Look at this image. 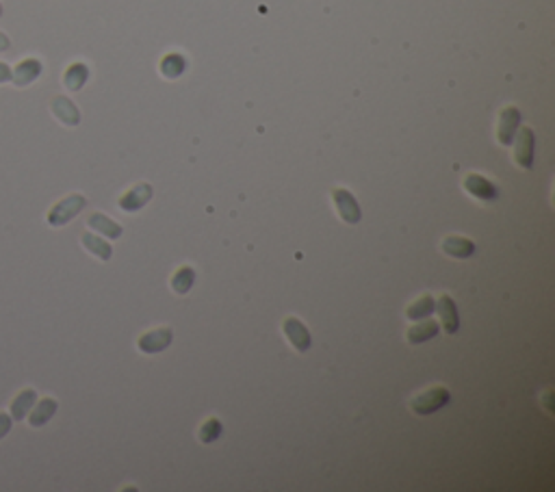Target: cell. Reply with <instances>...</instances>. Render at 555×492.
<instances>
[{
	"instance_id": "2",
	"label": "cell",
	"mask_w": 555,
	"mask_h": 492,
	"mask_svg": "<svg viewBox=\"0 0 555 492\" xmlns=\"http://www.w3.org/2000/svg\"><path fill=\"white\" fill-rule=\"evenodd\" d=\"M451 395L445 386H434V389H428L425 393H421L416 399H412V412L421 414V416H428V414H434L438 412L440 408H445L449 404Z\"/></svg>"
},
{
	"instance_id": "10",
	"label": "cell",
	"mask_w": 555,
	"mask_h": 492,
	"mask_svg": "<svg viewBox=\"0 0 555 492\" xmlns=\"http://www.w3.org/2000/svg\"><path fill=\"white\" fill-rule=\"evenodd\" d=\"M282 330H285L289 343H291L297 351H308V349H310V345H312L310 332H308V328H306L297 317H287L285 324H282Z\"/></svg>"
},
{
	"instance_id": "11",
	"label": "cell",
	"mask_w": 555,
	"mask_h": 492,
	"mask_svg": "<svg viewBox=\"0 0 555 492\" xmlns=\"http://www.w3.org/2000/svg\"><path fill=\"white\" fill-rule=\"evenodd\" d=\"M436 312H438L440 326L445 328V332H447V334H456L458 328H460V317H458L456 302L451 299L449 295H442V297L436 302Z\"/></svg>"
},
{
	"instance_id": "23",
	"label": "cell",
	"mask_w": 555,
	"mask_h": 492,
	"mask_svg": "<svg viewBox=\"0 0 555 492\" xmlns=\"http://www.w3.org/2000/svg\"><path fill=\"white\" fill-rule=\"evenodd\" d=\"M222 432H224L222 421H219V418H208L206 423L200 428V440H202L204 445H211V442H215V440L222 436Z\"/></svg>"
},
{
	"instance_id": "3",
	"label": "cell",
	"mask_w": 555,
	"mask_h": 492,
	"mask_svg": "<svg viewBox=\"0 0 555 492\" xmlns=\"http://www.w3.org/2000/svg\"><path fill=\"white\" fill-rule=\"evenodd\" d=\"M516 139V148H514V161L523 169H532L534 165V146H536V137L532 128H520L514 135Z\"/></svg>"
},
{
	"instance_id": "19",
	"label": "cell",
	"mask_w": 555,
	"mask_h": 492,
	"mask_svg": "<svg viewBox=\"0 0 555 492\" xmlns=\"http://www.w3.org/2000/svg\"><path fill=\"white\" fill-rule=\"evenodd\" d=\"M438 330H440V326H438L436 321L425 319V321L416 324V326H410V330L406 332V338H408V343H412V345H421V343L434 338V336L438 334Z\"/></svg>"
},
{
	"instance_id": "26",
	"label": "cell",
	"mask_w": 555,
	"mask_h": 492,
	"mask_svg": "<svg viewBox=\"0 0 555 492\" xmlns=\"http://www.w3.org/2000/svg\"><path fill=\"white\" fill-rule=\"evenodd\" d=\"M11 48V40L7 38V35L0 30V52H5V50H9Z\"/></svg>"
},
{
	"instance_id": "16",
	"label": "cell",
	"mask_w": 555,
	"mask_h": 492,
	"mask_svg": "<svg viewBox=\"0 0 555 492\" xmlns=\"http://www.w3.org/2000/svg\"><path fill=\"white\" fill-rule=\"evenodd\" d=\"M81 243H83V248H85L87 252H91V254H93L96 258H100V261H111V256H113L111 243L104 241V239L98 236V234L85 232V234L81 236Z\"/></svg>"
},
{
	"instance_id": "14",
	"label": "cell",
	"mask_w": 555,
	"mask_h": 492,
	"mask_svg": "<svg viewBox=\"0 0 555 492\" xmlns=\"http://www.w3.org/2000/svg\"><path fill=\"white\" fill-rule=\"evenodd\" d=\"M87 224H89L91 230H96V232L102 234L104 239H120V236L124 234V228H122L118 222H113L111 217L102 215V213H91L89 219H87Z\"/></svg>"
},
{
	"instance_id": "27",
	"label": "cell",
	"mask_w": 555,
	"mask_h": 492,
	"mask_svg": "<svg viewBox=\"0 0 555 492\" xmlns=\"http://www.w3.org/2000/svg\"><path fill=\"white\" fill-rule=\"evenodd\" d=\"M0 16H3V3H0Z\"/></svg>"
},
{
	"instance_id": "7",
	"label": "cell",
	"mask_w": 555,
	"mask_h": 492,
	"mask_svg": "<svg viewBox=\"0 0 555 492\" xmlns=\"http://www.w3.org/2000/svg\"><path fill=\"white\" fill-rule=\"evenodd\" d=\"M50 111L65 126H79L81 124V111L76 109V104L69 98H65V96H55L52 98Z\"/></svg>"
},
{
	"instance_id": "1",
	"label": "cell",
	"mask_w": 555,
	"mask_h": 492,
	"mask_svg": "<svg viewBox=\"0 0 555 492\" xmlns=\"http://www.w3.org/2000/svg\"><path fill=\"white\" fill-rule=\"evenodd\" d=\"M85 206H87L85 195H81V193H72V195L63 198L61 202H57V204L48 210L46 222H48L52 228H61V226H65V224L72 222Z\"/></svg>"
},
{
	"instance_id": "5",
	"label": "cell",
	"mask_w": 555,
	"mask_h": 492,
	"mask_svg": "<svg viewBox=\"0 0 555 492\" xmlns=\"http://www.w3.org/2000/svg\"><path fill=\"white\" fill-rule=\"evenodd\" d=\"M42 69H44V65H42L40 59H33V57L22 59L11 69V83L16 87H28V85H33L35 81L42 76Z\"/></svg>"
},
{
	"instance_id": "25",
	"label": "cell",
	"mask_w": 555,
	"mask_h": 492,
	"mask_svg": "<svg viewBox=\"0 0 555 492\" xmlns=\"http://www.w3.org/2000/svg\"><path fill=\"white\" fill-rule=\"evenodd\" d=\"M9 81H11V67L0 61V85H5Z\"/></svg>"
},
{
	"instance_id": "13",
	"label": "cell",
	"mask_w": 555,
	"mask_h": 492,
	"mask_svg": "<svg viewBox=\"0 0 555 492\" xmlns=\"http://www.w3.org/2000/svg\"><path fill=\"white\" fill-rule=\"evenodd\" d=\"M57 408H59V404L52 397H44L42 401H35V406L28 412V425L30 428H44L55 416Z\"/></svg>"
},
{
	"instance_id": "24",
	"label": "cell",
	"mask_w": 555,
	"mask_h": 492,
	"mask_svg": "<svg viewBox=\"0 0 555 492\" xmlns=\"http://www.w3.org/2000/svg\"><path fill=\"white\" fill-rule=\"evenodd\" d=\"M11 425H13L11 416L5 414V412H0V440H3V438L11 432Z\"/></svg>"
},
{
	"instance_id": "8",
	"label": "cell",
	"mask_w": 555,
	"mask_h": 492,
	"mask_svg": "<svg viewBox=\"0 0 555 492\" xmlns=\"http://www.w3.org/2000/svg\"><path fill=\"white\" fill-rule=\"evenodd\" d=\"M171 338H173V334H171L169 328H156V330H150L139 338L137 347L142 349L144 354H159V351L169 347Z\"/></svg>"
},
{
	"instance_id": "4",
	"label": "cell",
	"mask_w": 555,
	"mask_h": 492,
	"mask_svg": "<svg viewBox=\"0 0 555 492\" xmlns=\"http://www.w3.org/2000/svg\"><path fill=\"white\" fill-rule=\"evenodd\" d=\"M332 198H334V204H336V210L343 222L347 224H358L360 217H362V210L358 206V200L347 191V189H334L332 191Z\"/></svg>"
},
{
	"instance_id": "22",
	"label": "cell",
	"mask_w": 555,
	"mask_h": 492,
	"mask_svg": "<svg viewBox=\"0 0 555 492\" xmlns=\"http://www.w3.org/2000/svg\"><path fill=\"white\" fill-rule=\"evenodd\" d=\"M185 67H187V63H185V59L181 57V55H167L163 61H161V72H163V76H167V79H178L183 72H185Z\"/></svg>"
},
{
	"instance_id": "12",
	"label": "cell",
	"mask_w": 555,
	"mask_h": 492,
	"mask_svg": "<svg viewBox=\"0 0 555 492\" xmlns=\"http://www.w3.org/2000/svg\"><path fill=\"white\" fill-rule=\"evenodd\" d=\"M520 126V113L518 109L514 107H508L501 118H499V130H497V139H499V144L501 146H510L514 142V135Z\"/></svg>"
},
{
	"instance_id": "15",
	"label": "cell",
	"mask_w": 555,
	"mask_h": 492,
	"mask_svg": "<svg viewBox=\"0 0 555 492\" xmlns=\"http://www.w3.org/2000/svg\"><path fill=\"white\" fill-rule=\"evenodd\" d=\"M442 252L454 258H471L475 254V243L467 236H447L442 241Z\"/></svg>"
},
{
	"instance_id": "20",
	"label": "cell",
	"mask_w": 555,
	"mask_h": 492,
	"mask_svg": "<svg viewBox=\"0 0 555 492\" xmlns=\"http://www.w3.org/2000/svg\"><path fill=\"white\" fill-rule=\"evenodd\" d=\"M434 310H436L434 297H432V295H423V297H419V299L412 302V304L408 306L406 317H408L410 321H421V319H428L430 314H434Z\"/></svg>"
},
{
	"instance_id": "6",
	"label": "cell",
	"mask_w": 555,
	"mask_h": 492,
	"mask_svg": "<svg viewBox=\"0 0 555 492\" xmlns=\"http://www.w3.org/2000/svg\"><path fill=\"white\" fill-rule=\"evenodd\" d=\"M464 189H467V193H471L473 198H477L481 202H495L499 198V189L495 187V183H491L488 178H484L479 173L467 176Z\"/></svg>"
},
{
	"instance_id": "17",
	"label": "cell",
	"mask_w": 555,
	"mask_h": 492,
	"mask_svg": "<svg viewBox=\"0 0 555 492\" xmlns=\"http://www.w3.org/2000/svg\"><path fill=\"white\" fill-rule=\"evenodd\" d=\"M89 79V67L85 63H72L63 74V85L69 91H81Z\"/></svg>"
},
{
	"instance_id": "21",
	"label": "cell",
	"mask_w": 555,
	"mask_h": 492,
	"mask_svg": "<svg viewBox=\"0 0 555 492\" xmlns=\"http://www.w3.org/2000/svg\"><path fill=\"white\" fill-rule=\"evenodd\" d=\"M193 282H195V271H193V267H181L176 273H173V278H171V289L176 291L178 295H185V293L191 291Z\"/></svg>"
},
{
	"instance_id": "9",
	"label": "cell",
	"mask_w": 555,
	"mask_h": 492,
	"mask_svg": "<svg viewBox=\"0 0 555 492\" xmlns=\"http://www.w3.org/2000/svg\"><path fill=\"white\" fill-rule=\"evenodd\" d=\"M150 200H152V187L148 183H139L120 198V208L126 210V213H135V210L144 208Z\"/></svg>"
},
{
	"instance_id": "18",
	"label": "cell",
	"mask_w": 555,
	"mask_h": 492,
	"mask_svg": "<svg viewBox=\"0 0 555 492\" xmlns=\"http://www.w3.org/2000/svg\"><path fill=\"white\" fill-rule=\"evenodd\" d=\"M35 401H38V393H35L33 389H24L22 393L16 395V399L11 401V418L13 421H24L26 414L30 412V408L35 406Z\"/></svg>"
}]
</instances>
